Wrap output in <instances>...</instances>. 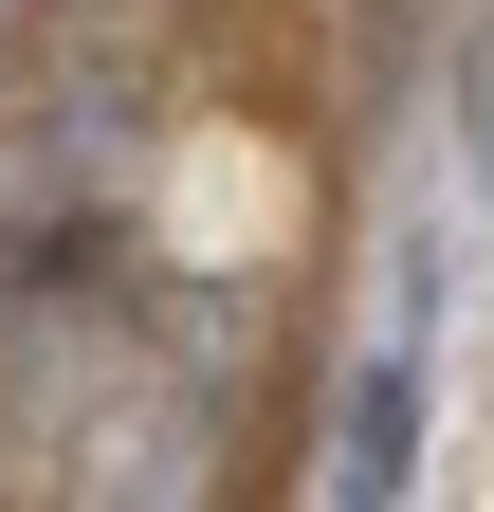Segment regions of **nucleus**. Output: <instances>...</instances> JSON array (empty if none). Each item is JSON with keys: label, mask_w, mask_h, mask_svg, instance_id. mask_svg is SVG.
Segmentation results:
<instances>
[{"label": "nucleus", "mask_w": 494, "mask_h": 512, "mask_svg": "<svg viewBox=\"0 0 494 512\" xmlns=\"http://www.w3.org/2000/svg\"><path fill=\"white\" fill-rule=\"evenodd\" d=\"M440 293H458V256L403 238L385 256V330L330 384V512H403L421 494V439H440Z\"/></svg>", "instance_id": "nucleus-1"}, {"label": "nucleus", "mask_w": 494, "mask_h": 512, "mask_svg": "<svg viewBox=\"0 0 494 512\" xmlns=\"http://www.w3.org/2000/svg\"><path fill=\"white\" fill-rule=\"evenodd\" d=\"M440 128H458V183L494 202V0H458V55H440Z\"/></svg>", "instance_id": "nucleus-2"}]
</instances>
